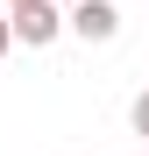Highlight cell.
<instances>
[{"instance_id":"8992f818","label":"cell","mask_w":149,"mask_h":156,"mask_svg":"<svg viewBox=\"0 0 149 156\" xmlns=\"http://www.w3.org/2000/svg\"><path fill=\"white\" fill-rule=\"evenodd\" d=\"M7 7H29V0H7Z\"/></svg>"},{"instance_id":"277c9868","label":"cell","mask_w":149,"mask_h":156,"mask_svg":"<svg viewBox=\"0 0 149 156\" xmlns=\"http://www.w3.org/2000/svg\"><path fill=\"white\" fill-rule=\"evenodd\" d=\"M7 50H14V21L0 14V57H7Z\"/></svg>"},{"instance_id":"3957f363","label":"cell","mask_w":149,"mask_h":156,"mask_svg":"<svg viewBox=\"0 0 149 156\" xmlns=\"http://www.w3.org/2000/svg\"><path fill=\"white\" fill-rule=\"evenodd\" d=\"M128 121H135V135L149 142V92H142V99H135V107H128Z\"/></svg>"},{"instance_id":"5b68a950","label":"cell","mask_w":149,"mask_h":156,"mask_svg":"<svg viewBox=\"0 0 149 156\" xmlns=\"http://www.w3.org/2000/svg\"><path fill=\"white\" fill-rule=\"evenodd\" d=\"M50 7H57V0H50ZM64 7H78V0H64Z\"/></svg>"},{"instance_id":"7a4b0ae2","label":"cell","mask_w":149,"mask_h":156,"mask_svg":"<svg viewBox=\"0 0 149 156\" xmlns=\"http://www.w3.org/2000/svg\"><path fill=\"white\" fill-rule=\"evenodd\" d=\"M7 21H14V43H36V50L57 43V29H64V14L50 7V0H29V7H14Z\"/></svg>"},{"instance_id":"6da1fadb","label":"cell","mask_w":149,"mask_h":156,"mask_svg":"<svg viewBox=\"0 0 149 156\" xmlns=\"http://www.w3.org/2000/svg\"><path fill=\"white\" fill-rule=\"evenodd\" d=\"M64 29H78L85 43H114L121 36V14H114V0H78V7L64 14Z\"/></svg>"}]
</instances>
